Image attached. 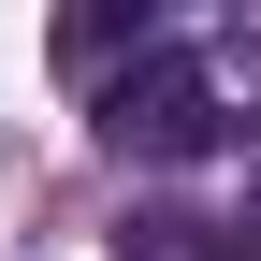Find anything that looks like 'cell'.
I'll return each instance as SVG.
<instances>
[{"mask_svg":"<svg viewBox=\"0 0 261 261\" xmlns=\"http://www.w3.org/2000/svg\"><path fill=\"white\" fill-rule=\"evenodd\" d=\"M218 130H232V116H218V73H203L189 44H145V58L102 87V145H116V160H203Z\"/></svg>","mask_w":261,"mask_h":261,"instance_id":"obj_1","label":"cell"},{"mask_svg":"<svg viewBox=\"0 0 261 261\" xmlns=\"http://www.w3.org/2000/svg\"><path fill=\"white\" fill-rule=\"evenodd\" d=\"M145 44H160V29H145V15H116V0H87V15H58V73H102V87H116V73H130Z\"/></svg>","mask_w":261,"mask_h":261,"instance_id":"obj_3","label":"cell"},{"mask_svg":"<svg viewBox=\"0 0 261 261\" xmlns=\"http://www.w3.org/2000/svg\"><path fill=\"white\" fill-rule=\"evenodd\" d=\"M116 261H261L247 218H189V203H145V218H116Z\"/></svg>","mask_w":261,"mask_h":261,"instance_id":"obj_2","label":"cell"},{"mask_svg":"<svg viewBox=\"0 0 261 261\" xmlns=\"http://www.w3.org/2000/svg\"><path fill=\"white\" fill-rule=\"evenodd\" d=\"M232 218H247V232H261V160H247V203H232Z\"/></svg>","mask_w":261,"mask_h":261,"instance_id":"obj_4","label":"cell"}]
</instances>
